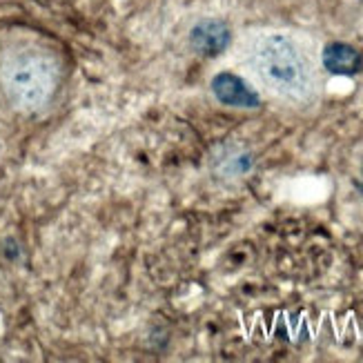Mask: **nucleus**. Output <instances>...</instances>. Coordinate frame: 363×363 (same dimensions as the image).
<instances>
[{"label": "nucleus", "instance_id": "nucleus-1", "mask_svg": "<svg viewBox=\"0 0 363 363\" xmlns=\"http://www.w3.org/2000/svg\"><path fill=\"white\" fill-rule=\"evenodd\" d=\"M250 65L274 94L303 101L312 94L314 76L310 60L290 36L265 34L250 47Z\"/></svg>", "mask_w": 363, "mask_h": 363}, {"label": "nucleus", "instance_id": "nucleus-2", "mask_svg": "<svg viewBox=\"0 0 363 363\" xmlns=\"http://www.w3.org/2000/svg\"><path fill=\"white\" fill-rule=\"evenodd\" d=\"M60 67L54 56L40 50H16L0 67V83L13 107L34 112L52 101L58 89Z\"/></svg>", "mask_w": 363, "mask_h": 363}, {"label": "nucleus", "instance_id": "nucleus-3", "mask_svg": "<svg viewBox=\"0 0 363 363\" xmlns=\"http://www.w3.org/2000/svg\"><path fill=\"white\" fill-rule=\"evenodd\" d=\"M212 94L220 105L239 107V109H257L261 105L259 94L252 89L241 76L220 72L212 78Z\"/></svg>", "mask_w": 363, "mask_h": 363}, {"label": "nucleus", "instance_id": "nucleus-4", "mask_svg": "<svg viewBox=\"0 0 363 363\" xmlns=\"http://www.w3.org/2000/svg\"><path fill=\"white\" fill-rule=\"evenodd\" d=\"M230 40H232L230 27L218 18L201 21L192 29V34H189V43H192V47L201 56H218L220 52H225Z\"/></svg>", "mask_w": 363, "mask_h": 363}, {"label": "nucleus", "instance_id": "nucleus-5", "mask_svg": "<svg viewBox=\"0 0 363 363\" xmlns=\"http://www.w3.org/2000/svg\"><path fill=\"white\" fill-rule=\"evenodd\" d=\"M323 67L337 76H354L363 69V56L348 43H330L323 50Z\"/></svg>", "mask_w": 363, "mask_h": 363}]
</instances>
